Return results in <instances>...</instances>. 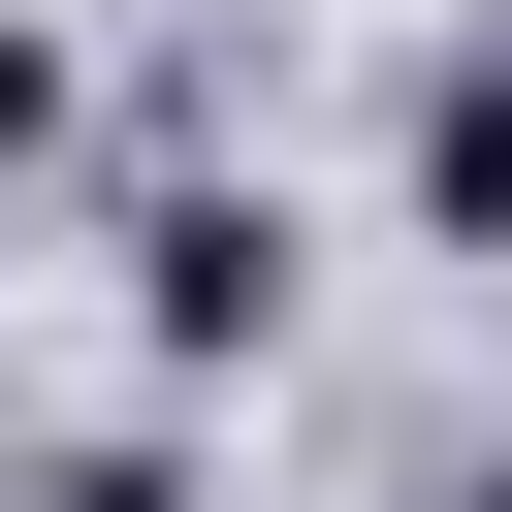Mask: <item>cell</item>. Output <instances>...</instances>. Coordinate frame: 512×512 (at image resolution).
I'll return each mask as SVG.
<instances>
[{"label":"cell","mask_w":512,"mask_h":512,"mask_svg":"<svg viewBox=\"0 0 512 512\" xmlns=\"http://www.w3.org/2000/svg\"><path fill=\"white\" fill-rule=\"evenodd\" d=\"M128 256H160V352H256V320H288V224H256V192H160Z\"/></svg>","instance_id":"obj_1"},{"label":"cell","mask_w":512,"mask_h":512,"mask_svg":"<svg viewBox=\"0 0 512 512\" xmlns=\"http://www.w3.org/2000/svg\"><path fill=\"white\" fill-rule=\"evenodd\" d=\"M416 224H480V256H512V32H480V64L416 96Z\"/></svg>","instance_id":"obj_2"},{"label":"cell","mask_w":512,"mask_h":512,"mask_svg":"<svg viewBox=\"0 0 512 512\" xmlns=\"http://www.w3.org/2000/svg\"><path fill=\"white\" fill-rule=\"evenodd\" d=\"M32 160H64V32H0V192H32Z\"/></svg>","instance_id":"obj_3"}]
</instances>
